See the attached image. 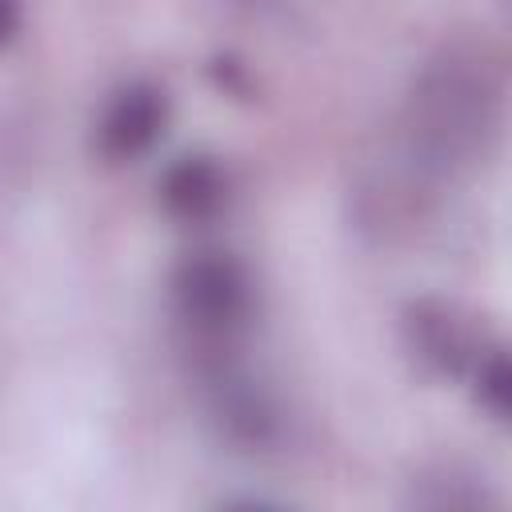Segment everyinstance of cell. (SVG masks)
Here are the masks:
<instances>
[{"mask_svg": "<svg viewBox=\"0 0 512 512\" xmlns=\"http://www.w3.org/2000/svg\"><path fill=\"white\" fill-rule=\"evenodd\" d=\"M408 356L436 380H464L476 356L496 340L464 304L444 296H416L400 312Z\"/></svg>", "mask_w": 512, "mask_h": 512, "instance_id": "4", "label": "cell"}, {"mask_svg": "<svg viewBox=\"0 0 512 512\" xmlns=\"http://www.w3.org/2000/svg\"><path fill=\"white\" fill-rule=\"evenodd\" d=\"M192 372L200 384V400L216 436L240 452H264L280 440L284 420L272 392L240 364L236 352L192 356Z\"/></svg>", "mask_w": 512, "mask_h": 512, "instance_id": "3", "label": "cell"}, {"mask_svg": "<svg viewBox=\"0 0 512 512\" xmlns=\"http://www.w3.org/2000/svg\"><path fill=\"white\" fill-rule=\"evenodd\" d=\"M168 300L192 356L236 352L256 320V280L224 248L188 252L168 276Z\"/></svg>", "mask_w": 512, "mask_h": 512, "instance_id": "2", "label": "cell"}, {"mask_svg": "<svg viewBox=\"0 0 512 512\" xmlns=\"http://www.w3.org/2000/svg\"><path fill=\"white\" fill-rule=\"evenodd\" d=\"M228 196H232L228 172L208 152H184V156H176L160 172V180H156L160 208L172 220H180V224H208V220H216L228 208Z\"/></svg>", "mask_w": 512, "mask_h": 512, "instance_id": "6", "label": "cell"}, {"mask_svg": "<svg viewBox=\"0 0 512 512\" xmlns=\"http://www.w3.org/2000/svg\"><path fill=\"white\" fill-rule=\"evenodd\" d=\"M20 28H24V0H0V52L16 44Z\"/></svg>", "mask_w": 512, "mask_h": 512, "instance_id": "9", "label": "cell"}, {"mask_svg": "<svg viewBox=\"0 0 512 512\" xmlns=\"http://www.w3.org/2000/svg\"><path fill=\"white\" fill-rule=\"evenodd\" d=\"M468 388H472V400L476 408H484L496 424H508L512 420V368H508V352L500 340H492L476 364L468 368Z\"/></svg>", "mask_w": 512, "mask_h": 512, "instance_id": "8", "label": "cell"}, {"mask_svg": "<svg viewBox=\"0 0 512 512\" xmlns=\"http://www.w3.org/2000/svg\"><path fill=\"white\" fill-rule=\"evenodd\" d=\"M168 128V92L156 80L120 84L92 128V148L104 164H132L156 148Z\"/></svg>", "mask_w": 512, "mask_h": 512, "instance_id": "5", "label": "cell"}, {"mask_svg": "<svg viewBox=\"0 0 512 512\" xmlns=\"http://www.w3.org/2000/svg\"><path fill=\"white\" fill-rule=\"evenodd\" d=\"M236 4H252L256 8V4H268V0H236Z\"/></svg>", "mask_w": 512, "mask_h": 512, "instance_id": "10", "label": "cell"}, {"mask_svg": "<svg viewBox=\"0 0 512 512\" xmlns=\"http://www.w3.org/2000/svg\"><path fill=\"white\" fill-rule=\"evenodd\" d=\"M504 64L480 40L440 44L412 76L396 120V168L384 172L416 204L492 160L504 136Z\"/></svg>", "mask_w": 512, "mask_h": 512, "instance_id": "1", "label": "cell"}, {"mask_svg": "<svg viewBox=\"0 0 512 512\" xmlns=\"http://www.w3.org/2000/svg\"><path fill=\"white\" fill-rule=\"evenodd\" d=\"M404 508L420 512H484L500 508V492L480 476L460 464H432L408 480Z\"/></svg>", "mask_w": 512, "mask_h": 512, "instance_id": "7", "label": "cell"}]
</instances>
